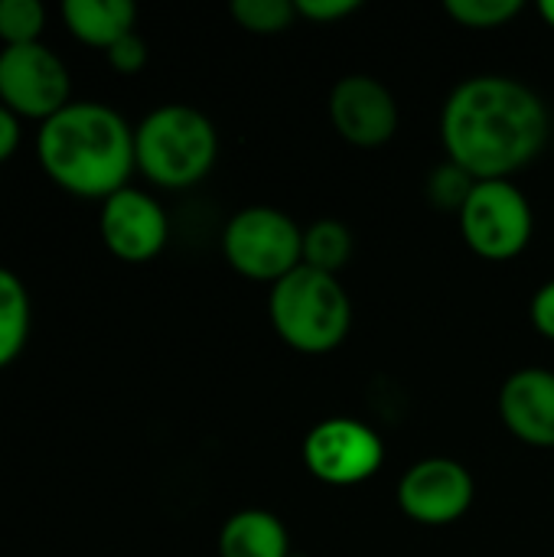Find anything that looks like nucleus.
Returning a JSON list of instances; mask_svg holds the SVG:
<instances>
[{
    "instance_id": "obj_1",
    "label": "nucleus",
    "mask_w": 554,
    "mask_h": 557,
    "mask_svg": "<svg viewBox=\"0 0 554 557\" xmlns=\"http://www.w3.org/2000/svg\"><path fill=\"white\" fill-rule=\"evenodd\" d=\"M552 114L535 88L513 75H470L441 108L447 160L477 180H509L552 144Z\"/></svg>"
},
{
    "instance_id": "obj_2",
    "label": "nucleus",
    "mask_w": 554,
    "mask_h": 557,
    "mask_svg": "<svg viewBox=\"0 0 554 557\" xmlns=\"http://www.w3.org/2000/svg\"><path fill=\"white\" fill-rule=\"evenodd\" d=\"M36 160L62 193L104 202L137 170L134 127L104 101H69L39 124Z\"/></svg>"
},
{
    "instance_id": "obj_3",
    "label": "nucleus",
    "mask_w": 554,
    "mask_h": 557,
    "mask_svg": "<svg viewBox=\"0 0 554 557\" xmlns=\"http://www.w3.org/2000/svg\"><path fill=\"white\" fill-rule=\"evenodd\" d=\"M219 157V131L193 104H157L134 127L137 170L160 189H189L209 176Z\"/></svg>"
},
{
    "instance_id": "obj_4",
    "label": "nucleus",
    "mask_w": 554,
    "mask_h": 557,
    "mask_svg": "<svg viewBox=\"0 0 554 557\" xmlns=\"http://www.w3.org/2000/svg\"><path fill=\"white\" fill-rule=\"evenodd\" d=\"M268 317L284 346L304 356L340 349L353 330V300L340 277L300 264L268 294Z\"/></svg>"
},
{
    "instance_id": "obj_5",
    "label": "nucleus",
    "mask_w": 554,
    "mask_h": 557,
    "mask_svg": "<svg viewBox=\"0 0 554 557\" xmlns=\"http://www.w3.org/2000/svg\"><path fill=\"white\" fill-rule=\"evenodd\" d=\"M222 255L235 274L278 284L304 264V228L284 209L245 206L225 222Z\"/></svg>"
},
{
    "instance_id": "obj_6",
    "label": "nucleus",
    "mask_w": 554,
    "mask_h": 557,
    "mask_svg": "<svg viewBox=\"0 0 554 557\" xmlns=\"http://www.w3.org/2000/svg\"><path fill=\"white\" fill-rule=\"evenodd\" d=\"M460 235L483 261L519 258L535 232L529 196L513 180H480L457 215Z\"/></svg>"
},
{
    "instance_id": "obj_7",
    "label": "nucleus",
    "mask_w": 554,
    "mask_h": 557,
    "mask_svg": "<svg viewBox=\"0 0 554 557\" xmlns=\"http://www.w3.org/2000/svg\"><path fill=\"white\" fill-rule=\"evenodd\" d=\"M72 101V72L46 42L0 49V104L20 121H49Z\"/></svg>"
},
{
    "instance_id": "obj_8",
    "label": "nucleus",
    "mask_w": 554,
    "mask_h": 557,
    "mask_svg": "<svg viewBox=\"0 0 554 557\" xmlns=\"http://www.w3.org/2000/svg\"><path fill=\"white\" fill-rule=\"evenodd\" d=\"M385 463V444L376 428L356 418H327L304 437V467L327 486L369 483Z\"/></svg>"
},
{
    "instance_id": "obj_9",
    "label": "nucleus",
    "mask_w": 554,
    "mask_h": 557,
    "mask_svg": "<svg viewBox=\"0 0 554 557\" xmlns=\"http://www.w3.org/2000/svg\"><path fill=\"white\" fill-rule=\"evenodd\" d=\"M398 509L405 519L424 529H444L460 522L477 499V483L460 460L428 457L405 470L398 480Z\"/></svg>"
},
{
    "instance_id": "obj_10",
    "label": "nucleus",
    "mask_w": 554,
    "mask_h": 557,
    "mask_svg": "<svg viewBox=\"0 0 554 557\" xmlns=\"http://www.w3.org/2000/svg\"><path fill=\"white\" fill-rule=\"evenodd\" d=\"M98 235L104 248L124 264L153 261L170 242V219L163 206L137 186H124L98 209Z\"/></svg>"
},
{
    "instance_id": "obj_11",
    "label": "nucleus",
    "mask_w": 554,
    "mask_h": 557,
    "mask_svg": "<svg viewBox=\"0 0 554 557\" xmlns=\"http://www.w3.org/2000/svg\"><path fill=\"white\" fill-rule=\"evenodd\" d=\"M330 124L346 144L372 150L398 134V101L382 78L349 72L330 88Z\"/></svg>"
},
{
    "instance_id": "obj_12",
    "label": "nucleus",
    "mask_w": 554,
    "mask_h": 557,
    "mask_svg": "<svg viewBox=\"0 0 554 557\" xmlns=\"http://www.w3.org/2000/svg\"><path fill=\"white\" fill-rule=\"evenodd\" d=\"M500 421L526 447H554V372L526 366L500 388Z\"/></svg>"
},
{
    "instance_id": "obj_13",
    "label": "nucleus",
    "mask_w": 554,
    "mask_h": 557,
    "mask_svg": "<svg viewBox=\"0 0 554 557\" xmlns=\"http://www.w3.org/2000/svg\"><path fill=\"white\" fill-rule=\"evenodd\" d=\"M59 16L78 42L108 52L121 36L134 33L137 7L131 0H62Z\"/></svg>"
},
{
    "instance_id": "obj_14",
    "label": "nucleus",
    "mask_w": 554,
    "mask_h": 557,
    "mask_svg": "<svg viewBox=\"0 0 554 557\" xmlns=\"http://www.w3.org/2000/svg\"><path fill=\"white\" fill-rule=\"evenodd\" d=\"M291 535L268 509H242L219 532V557H291Z\"/></svg>"
},
{
    "instance_id": "obj_15",
    "label": "nucleus",
    "mask_w": 554,
    "mask_h": 557,
    "mask_svg": "<svg viewBox=\"0 0 554 557\" xmlns=\"http://www.w3.org/2000/svg\"><path fill=\"white\" fill-rule=\"evenodd\" d=\"M29 326H33L29 290L20 281V274L0 264V369L20 359L29 339Z\"/></svg>"
},
{
    "instance_id": "obj_16",
    "label": "nucleus",
    "mask_w": 554,
    "mask_h": 557,
    "mask_svg": "<svg viewBox=\"0 0 554 557\" xmlns=\"http://www.w3.org/2000/svg\"><path fill=\"white\" fill-rule=\"evenodd\" d=\"M353 258V232L340 219H317L304 228V264L340 277Z\"/></svg>"
},
{
    "instance_id": "obj_17",
    "label": "nucleus",
    "mask_w": 554,
    "mask_h": 557,
    "mask_svg": "<svg viewBox=\"0 0 554 557\" xmlns=\"http://www.w3.org/2000/svg\"><path fill=\"white\" fill-rule=\"evenodd\" d=\"M229 13L245 33H255V36L287 33L300 20L294 0H232Z\"/></svg>"
},
{
    "instance_id": "obj_18",
    "label": "nucleus",
    "mask_w": 554,
    "mask_h": 557,
    "mask_svg": "<svg viewBox=\"0 0 554 557\" xmlns=\"http://www.w3.org/2000/svg\"><path fill=\"white\" fill-rule=\"evenodd\" d=\"M477 183H480V180L470 176L460 163L444 160V163H438V166L431 170V176H428V183H424V196H428V202H431L438 212L460 215V209L467 206V199H470V193H473Z\"/></svg>"
},
{
    "instance_id": "obj_19",
    "label": "nucleus",
    "mask_w": 554,
    "mask_h": 557,
    "mask_svg": "<svg viewBox=\"0 0 554 557\" xmlns=\"http://www.w3.org/2000/svg\"><path fill=\"white\" fill-rule=\"evenodd\" d=\"M46 7L39 0H0V42L3 46H29L42 42Z\"/></svg>"
},
{
    "instance_id": "obj_20",
    "label": "nucleus",
    "mask_w": 554,
    "mask_h": 557,
    "mask_svg": "<svg viewBox=\"0 0 554 557\" xmlns=\"http://www.w3.org/2000/svg\"><path fill=\"white\" fill-rule=\"evenodd\" d=\"M444 13L467 29H500L522 13L519 0H447Z\"/></svg>"
},
{
    "instance_id": "obj_21",
    "label": "nucleus",
    "mask_w": 554,
    "mask_h": 557,
    "mask_svg": "<svg viewBox=\"0 0 554 557\" xmlns=\"http://www.w3.org/2000/svg\"><path fill=\"white\" fill-rule=\"evenodd\" d=\"M104 59H108V65H111L118 75H137V72L147 65L150 49H147V42L140 39V33L134 29V33L121 36V39L104 52Z\"/></svg>"
},
{
    "instance_id": "obj_22",
    "label": "nucleus",
    "mask_w": 554,
    "mask_h": 557,
    "mask_svg": "<svg viewBox=\"0 0 554 557\" xmlns=\"http://www.w3.org/2000/svg\"><path fill=\"white\" fill-rule=\"evenodd\" d=\"M294 7H297L300 20L330 26V23H340V20L353 16L362 3L359 0H294Z\"/></svg>"
},
{
    "instance_id": "obj_23",
    "label": "nucleus",
    "mask_w": 554,
    "mask_h": 557,
    "mask_svg": "<svg viewBox=\"0 0 554 557\" xmlns=\"http://www.w3.org/2000/svg\"><path fill=\"white\" fill-rule=\"evenodd\" d=\"M529 317H532V326L554 343V277L535 290V297L529 304Z\"/></svg>"
},
{
    "instance_id": "obj_24",
    "label": "nucleus",
    "mask_w": 554,
    "mask_h": 557,
    "mask_svg": "<svg viewBox=\"0 0 554 557\" xmlns=\"http://www.w3.org/2000/svg\"><path fill=\"white\" fill-rule=\"evenodd\" d=\"M20 140H23V121L0 104V163H7L16 153Z\"/></svg>"
},
{
    "instance_id": "obj_25",
    "label": "nucleus",
    "mask_w": 554,
    "mask_h": 557,
    "mask_svg": "<svg viewBox=\"0 0 554 557\" xmlns=\"http://www.w3.org/2000/svg\"><path fill=\"white\" fill-rule=\"evenodd\" d=\"M539 16L545 20V26H552L554 29V0H542V3H539Z\"/></svg>"
},
{
    "instance_id": "obj_26",
    "label": "nucleus",
    "mask_w": 554,
    "mask_h": 557,
    "mask_svg": "<svg viewBox=\"0 0 554 557\" xmlns=\"http://www.w3.org/2000/svg\"><path fill=\"white\" fill-rule=\"evenodd\" d=\"M291 557H307V555H300V552H291Z\"/></svg>"
},
{
    "instance_id": "obj_27",
    "label": "nucleus",
    "mask_w": 554,
    "mask_h": 557,
    "mask_svg": "<svg viewBox=\"0 0 554 557\" xmlns=\"http://www.w3.org/2000/svg\"><path fill=\"white\" fill-rule=\"evenodd\" d=\"M552 150H554V131H552Z\"/></svg>"
}]
</instances>
